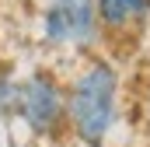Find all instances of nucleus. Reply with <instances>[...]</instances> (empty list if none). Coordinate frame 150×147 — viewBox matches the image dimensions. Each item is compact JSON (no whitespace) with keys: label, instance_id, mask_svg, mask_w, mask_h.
<instances>
[{"label":"nucleus","instance_id":"nucleus-1","mask_svg":"<svg viewBox=\"0 0 150 147\" xmlns=\"http://www.w3.org/2000/svg\"><path fill=\"white\" fill-rule=\"evenodd\" d=\"M119 123V67L101 53H87L67 84V133L80 147H105Z\"/></svg>","mask_w":150,"mask_h":147},{"label":"nucleus","instance_id":"nucleus-2","mask_svg":"<svg viewBox=\"0 0 150 147\" xmlns=\"http://www.w3.org/2000/svg\"><path fill=\"white\" fill-rule=\"evenodd\" d=\"M18 116L38 140H59L67 133V84L52 70H32L21 77Z\"/></svg>","mask_w":150,"mask_h":147},{"label":"nucleus","instance_id":"nucleus-3","mask_svg":"<svg viewBox=\"0 0 150 147\" xmlns=\"http://www.w3.org/2000/svg\"><path fill=\"white\" fill-rule=\"evenodd\" d=\"M38 39L49 49H74V53H94L101 46L94 0H49L38 21Z\"/></svg>","mask_w":150,"mask_h":147},{"label":"nucleus","instance_id":"nucleus-4","mask_svg":"<svg viewBox=\"0 0 150 147\" xmlns=\"http://www.w3.org/2000/svg\"><path fill=\"white\" fill-rule=\"evenodd\" d=\"M101 46L129 49L140 46L150 28V0H94Z\"/></svg>","mask_w":150,"mask_h":147},{"label":"nucleus","instance_id":"nucleus-5","mask_svg":"<svg viewBox=\"0 0 150 147\" xmlns=\"http://www.w3.org/2000/svg\"><path fill=\"white\" fill-rule=\"evenodd\" d=\"M18 95H21V77L11 67H0V119L18 116Z\"/></svg>","mask_w":150,"mask_h":147}]
</instances>
